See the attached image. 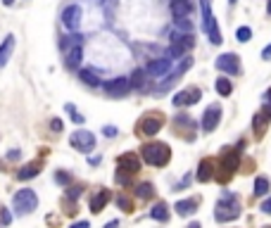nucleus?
Returning a JSON list of instances; mask_svg holds the SVG:
<instances>
[{"instance_id": "f3484780", "label": "nucleus", "mask_w": 271, "mask_h": 228, "mask_svg": "<svg viewBox=\"0 0 271 228\" xmlns=\"http://www.w3.org/2000/svg\"><path fill=\"white\" fill-rule=\"evenodd\" d=\"M145 72H148L150 76H155V78H162V76L172 74V57H160V60H152V62H148Z\"/></svg>"}, {"instance_id": "f8f14e48", "label": "nucleus", "mask_w": 271, "mask_h": 228, "mask_svg": "<svg viewBox=\"0 0 271 228\" xmlns=\"http://www.w3.org/2000/svg\"><path fill=\"white\" fill-rule=\"evenodd\" d=\"M214 67L228 76H238L240 74V57L236 53H224V55H219L217 57Z\"/></svg>"}, {"instance_id": "e433bc0d", "label": "nucleus", "mask_w": 271, "mask_h": 228, "mask_svg": "<svg viewBox=\"0 0 271 228\" xmlns=\"http://www.w3.org/2000/svg\"><path fill=\"white\" fill-rule=\"evenodd\" d=\"M50 129H53L55 133H60V131L65 129V124H62V119H50Z\"/></svg>"}, {"instance_id": "4c0bfd02", "label": "nucleus", "mask_w": 271, "mask_h": 228, "mask_svg": "<svg viewBox=\"0 0 271 228\" xmlns=\"http://www.w3.org/2000/svg\"><path fill=\"white\" fill-rule=\"evenodd\" d=\"M102 133H105L107 138H114V136H117V126H105V129H102Z\"/></svg>"}, {"instance_id": "6ab92c4d", "label": "nucleus", "mask_w": 271, "mask_h": 228, "mask_svg": "<svg viewBox=\"0 0 271 228\" xmlns=\"http://www.w3.org/2000/svg\"><path fill=\"white\" fill-rule=\"evenodd\" d=\"M197 205H200L197 197H185V200H179V202L174 205V209H176L179 217H190V214L197 212Z\"/></svg>"}, {"instance_id": "a19ab883", "label": "nucleus", "mask_w": 271, "mask_h": 228, "mask_svg": "<svg viewBox=\"0 0 271 228\" xmlns=\"http://www.w3.org/2000/svg\"><path fill=\"white\" fill-rule=\"evenodd\" d=\"M7 159H19V150H10L7 152Z\"/></svg>"}, {"instance_id": "2eb2a0df", "label": "nucleus", "mask_w": 271, "mask_h": 228, "mask_svg": "<svg viewBox=\"0 0 271 228\" xmlns=\"http://www.w3.org/2000/svg\"><path fill=\"white\" fill-rule=\"evenodd\" d=\"M219 121H221V107L219 105H209L205 109V114H202V121H200V126L205 133H214V129L219 126Z\"/></svg>"}, {"instance_id": "f704fd0d", "label": "nucleus", "mask_w": 271, "mask_h": 228, "mask_svg": "<svg viewBox=\"0 0 271 228\" xmlns=\"http://www.w3.org/2000/svg\"><path fill=\"white\" fill-rule=\"evenodd\" d=\"M174 19H176V26L181 31H190V19L188 17H174Z\"/></svg>"}, {"instance_id": "4be33fe9", "label": "nucleus", "mask_w": 271, "mask_h": 228, "mask_svg": "<svg viewBox=\"0 0 271 228\" xmlns=\"http://www.w3.org/2000/svg\"><path fill=\"white\" fill-rule=\"evenodd\" d=\"M174 126H176V131H179V136H183V131H188V133H190V141H193V133H195V121L190 119L188 114H176Z\"/></svg>"}, {"instance_id": "c03bdc74", "label": "nucleus", "mask_w": 271, "mask_h": 228, "mask_svg": "<svg viewBox=\"0 0 271 228\" xmlns=\"http://www.w3.org/2000/svg\"><path fill=\"white\" fill-rule=\"evenodd\" d=\"M267 12H269V14H271V0H269V2H267Z\"/></svg>"}, {"instance_id": "dca6fc26", "label": "nucleus", "mask_w": 271, "mask_h": 228, "mask_svg": "<svg viewBox=\"0 0 271 228\" xmlns=\"http://www.w3.org/2000/svg\"><path fill=\"white\" fill-rule=\"evenodd\" d=\"M81 55H84V36H79V33H76L74 41L69 43V53H67V65L72 67V69H79V65H81Z\"/></svg>"}, {"instance_id": "f257e3e1", "label": "nucleus", "mask_w": 271, "mask_h": 228, "mask_svg": "<svg viewBox=\"0 0 271 228\" xmlns=\"http://www.w3.org/2000/svg\"><path fill=\"white\" fill-rule=\"evenodd\" d=\"M141 159L145 164H150V166H167L172 162V148L160 141L145 143L141 148Z\"/></svg>"}, {"instance_id": "a211bd4d", "label": "nucleus", "mask_w": 271, "mask_h": 228, "mask_svg": "<svg viewBox=\"0 0 271 228\" xmlns=\"http://www.w3.org/2000/svg\"><path fill=\"white\" fill-rule=\"evenodd\" d=\"M107 202H109V190L100 188L98 193H93V195H90V200H88V209H90L93 214H100V212L105 209Z\"/></svg>"}, {"instance_id": "bb28decb", "label": "nucleus", "mask_w": 271, "mask_h": 228, "mask_svg": "<svg viewBox=\"0 0 271 228\" xmlns=\"http://www.w3.org/2000/svg\"><path fill=\"white\" fill-rule=\"evenodd\" d=\"M269 178H267V176H257V178H255V195L257 197H262V195H267V193H269Z\"/></svg>"}, {"instance_id": "a18cd8bd", "label": "nucleus", "mask_w": 271, "mask_h": 228, "mask_svg": "<svg viewBox=\"0 0 271 228\" xmlns=\"http://www.w3.org/2000/svg\"><path fill=\"white\" fill-rule=\"evenodd\" d=\"M236 2H238V0H228V5H236Z\"/></svg>"}, {"instance_id": "c9c22d12", "label": "nucleus", "mask_w": 271, "mask_h": 228, "mask_svg": "<svg viewBox=\"0 0 271 228\" xmlns=\"http://www.w3.org/2000/svg\"><path fill=\"white\" fill-rule=\"evenodd\" d=\"M0 221H2V226H7L12 221V214H10V209H5V207H0Z\"/></svg>"}, {"instance_id": "a878e982", "label": "nucleus", "mask_w": 271, "mask_h": 228, "mask_svg": "<svg viewBox=\"0 0 271 228\" xmlns=\"http://www.w3.org/2000/svg\"><path fill=\"white\" fill-rule=\"evenodd\" d=\"M214 88H217V93H219V95H224V98L233 93V83L228 81L226 76H219V78H217V83H214Z\"/></svg>"}, {"instance_id": "c756f323", "label": "nucleus", "mask_w": 271, "mask_h": 228, "mask_svg": "<svg viewBox=\"0 0 271 228\" xmlns=\"http://www.w3.org/2000/svg\"><path fill=\"white\" fill-rule=\"evenodd\" d=\"M145 69H136L133 74H131V86L133 88H143V83H145Z\"/></svg>"}, {"instance_id": "2f4dec72", "label": "nucleus", "mask_w": 271, "mask_h": 228, "mask_svg": "<svg viewBox=\"0 0 271 228\" xmlns=\"http://www.w3.org/2000/svg\"><path fill=\"white\" fill-rule=\"evenodd\" d=\"M236 38H238L240 43H248L250 38H252V29L250 26H240L238 31H236Z\"/></svg>"}, {"instance_id": "5701e85b", "label": "nucleus", "mask_w": 271, "mask_h": 228, "mask_svg": "<svg viewBox=\"0 0 271 228\" xmlns=\"http://www.w3.org/2000/svg\"><path fill=\"white\" fill-rule=\"evenodd\" d=\"M38 174H41V162H29V164H24L14 176H17V181H31Z\"/></svg>"}, {"instance_id": "412c9836", "label": "nucleus", "mask_w": 271, "mask_h": 228, "mask_svg": "<svg viewBox=\"0 0 271 228\" xmlns=\"http://www.w3.org/2000/svg\"><path fill=\"white\" fill-rule=\"evenodd\" d=\"M12 53H14V33H7L2 38V43H0V69L10 62Z\"/></svg>"}, {"instance_id": "ea45409f", "label": "nucleus", "mask_w": 271, "mask_h": 228, "mask_svg": "<svg viewBox=\"0 0 271 228\" xmlns=\"http://www.w3.org/2000/svg\"><path fill=\"white\" fill-rule=\"evenodd\" d=\"M262 60H267V62H269V60H271V43L267 45L264 50H262Z\"/></svg>"}, {"instance_id": "4468645a", "label": "nucleus", "mask_w": 271, "mask_h": 228, "mask_svg": "<svg viewBox=\"0 0 271 228\" xmlns=\"http://www.w3.org/2000/svg\"><path fill=\"white\" fill-rule=\"evenodd\" d=\"M269 121H271V105L269 102H264V107L252 117V131H255V136L257 138H262L264 133H267V126H269Z\"/></svg>"}, {"instance_id": "20e7f679", "label": "nucleus", "mask_w": 271, "mask_h": 228, "mask_svg": "<svg viewBox=\"0 0 271 228\" xmlns=\"http://www.w3.org/2000/svg\"><path fill=\"white\" fill-rule=\"evenodd\" d=\"M200 10H202V29H205V36L209 38L212 45H221V31H219L217 17L212 12V0H200Z\"/></svg>"}, {"instance_id": "58836bf2", "label": "nucleus", "mask_w": 271, "mask_h": 228, "mask_svg": "<svg viewBox=\"0 0 271 228\" xmlns=\"http://www.w3.org/2000/svg\"><path fill=\"white\" fill-rule=\"evenodd\" d=\"M262 212H264V214H271V197L262 202Z\"/></svg>"}, {"instance_id": "cd10ccee", "label": "nucleus", "mask_w": 271, "mask_h": 228, "mask_svg": "<svg viewBox=\"0 0 271 228\" xmlns=\"http://www.w3.org/2000/svg\"><path fill=\"white\" fill-rule=\"evenodd\" d=\"M79 76H81V81H84V83H88V86H100V78L98 76H95V72H90V69H81V72H79Z\"/></svg>"}, {"instance_id": "f03ea898", "label": "nucleus", "mask_w": 271, "mask_h": 228, "mask_svg": "<svg viewBox=\"0 0 271 228\" xmlns=\"http://www.w3.org/2000/svg\"><path fill=\"white\" fill-rule=\"evenodd\" d=\"M240 217V202L233 193L224 190V195L219 197L217 207H214V219L219 224H228V221H236Z\"/></svg>"}, {"instance_id": "aec40b11", "label": "nucleus", "mask_w": 271, "mask_h": 228, "mask_svg": "<svg viewBox=\"0 0 271 228\" xmlns=\"http://www.w3.org/2000/svg\"><path fill=\"white\" fill-rule=\"evenodd\" d=\"M214 171H217V169H214V159H209V157H207V159H202L200 166H197L195 178L200 181V183H207V181H212V178L217 176Z\"/></svg>"}, {"instance_id": "9b49d317", "label": "nucleus", "mask_w": 271, "mask_h": 228, "mask_svg": "<svg viewBox=\"0 0 271 228\" xmlns=\"http://www.w3.org/2000/svg\"><path fill=\"white\" fill-rule=\"evenodd\" d=\"M81 17H84V10H81V5L79 2H72V5H67L65 10H62V26L69 29V31H76L79 26H81Z\"/></svg>"}, {"instance_id": "473e14b6", "label": "nucleus", "mask_w": 271, "mask_h": 228, "mask_svg": "<svg viewBox=\"0 0 271 228\" xmlns=\"http://www.w3.org/2000/svg\"><path fill=\"white\" fill-rule=\"evenodd\" d=\"M65 109H67V112H69V117H72V119H74L76 124H84V121H86V119H84V114H79V112H76V107H74V105H72V102H67V105H65Z\"/></svg>"}, {"instance_id": "9d476101", "label": "nucleus", "mask_w": 271, "mask_h": 228, "mask_svg": "<svg viewBox=\"0 0 271 228\" xmlns=\"http://www.w3.org/2000/svg\"><path fill=\"white\" fill-rule=\"evenodd\" d=\"M69 145L74 148L76 152H90L95 148V136L86 129H79L72 133V138H69Z\"/></svg>"}, {"instance_id": "ddd939ff", "label": "nucleus", "mask_w": 271, "mask_h": 228, "mask_svg": "<svg viewBox=\"0 0 271 228\" xmlns=\"http://www.w3.org/2000/svg\"><path fill=\"white\" fill-rule=\"evenodd\" d=\"M195 45V41H193V36L188 33H174L172 38V48H169V55L172 57H185V50H190Z\"/></svg>"}, {"instance_id": "6e6552de", "label": "nucleus", "mask_w": 271, "mask_h": 228, "mask_svg": "<svg viewBox=\"0 0 271 228\" xmlns=\"http://www.w3.org/2000/svg\"><path fill=\"white\" fill-rule=\"evenodd\" d=\"M131 76H114L105 83V93L109 98H126L131 93Z\"/></svg>"}, {"instance_id": "393cba45", "label": "nucleus", "mask_w": 271, "mask_h": 228, "mask_svg": "<svg viewBox=\"0 0 271 228\" xmlns=\"http://www.w3.org/2000/svg\"><path fill=\"white\" fill-rule=\"evenodd\" d=\"M190 2L188 0H172V14L174 17H188L190 14Z\"/></svg>"}, {"instance_id": "39448f33", "label": "nucleus", "mask_w": 271, "mask_h": 228, "mask_svg": "<svg viewBox=\"0 0 271 228\" xmlns=\"http://www.w3.org/2000/svg\"><path fill=\"white\" fill-rule=\"evenodd\" d=\"M238 164H240V152L224 150V154H221V166H219L217 178L221 181V183H228V181H231V176L238 171Z\"/></svg>"}, {"instance_id": "b1692460", "label": "nucleus", "mask_w": 271, "mask_h": 228, "mask_svg": "<svg viewBox=\"0 0 271 228\" xmlns=\"http://www.w3.org/2000/svg\"><path fill=\"white\" fill-rule=\"evenodd\" d=\"M169 207L164 205V202H157V205L150 209V219H155V221H162V224H167L169 221Z\"/></svg>"}, {"instance_id": "49530a36", "label": "nucleus", "mask_w": 271, "mask_h": 228, "mask_svg": "<svg viewBox=\"0 0 271 228\" xmlns=\"http://www.w3.org/2000/svg\"><path fill=\"white\" fill-rule=\"evenodd\" d=\"M0 224H2V221H0Z\"/></svg>"}, {"instance_id": "72a5a7b5", "label": "nucleus", "mask_w": 271, "mask_h": 228, "mask_svg": "<svg viewBox=\"0 0 271 228\" xmlns=\"http://www.w3.org/2000/svg\"><path fill=\"white\" fill-rule=\"evenodd\" d=\"M55 181H57L60 185L72 183V174H67V171H57V174H55Z\"/></svg>"}, {"instance_id": "7c9ffc66", "label": "nucleus", "mask_w": 271, "mask_h": 228, "mask_svg": "<svg viewBox=\"0 0 271 228\" xmlns=\"http://www.w3.org/2000/svg\"><path fill=\"white\" fill-rule=\"evenodd\" d=\"M117 207H119L121 212H126V214H131V212H133V202H131V200L124 195V193H121V195H117Z\"/></svg>"}, {"instance_id": "79ce46f5", "label": "nucleus", "mask_w": 271, "mask_h": 228, "mask_svg": "<svg viewBox=\"0 0 271 228\" xmlns=\"http://www.w3.org/2000/svg\"><path fill=\"white\" fill-rule=\"evenodd\" d=\"M264 102H269V105H271V88L264 90Z\"/></svg>"}, {"instance_id": "c85d7f7f", "label": "nucleus", "mask_w": 271, "mask_h": 228, "mask_svg": "<svg viewBox=\"0 0 271 228\" xmlns=\"http://www.w3.org/2000/svg\"><path fill=\"white\" fill-rule=\"evenodd\" d=\"M136 195L141 197V200H150V197L155 195V185L152 183H141L138 188H136Z\"/></svg>"}, {"instance_id": "37998d69", "label": "nucleus", "mask_w": 271, "mask_h": 228, "mask_svg": "<svg viewBox=\"0 0 271 228\" xmlns=\"http://www.w3.org/2000/svg\"><path fill=\"white\" fill-rule=\"evenodd\" d=\"M2 5H5V7H12V5H14V0H2Z\"/></svg>"}, {"instance_id": "1a4fd4ad", "label": "nucleus", "mask_w": 271, "mask_h": 228, "mask_svg": "<svg viewBox=\"0 0 271 228\" xmlns=\"http://www.w3.org/2000/svg\"><path fill=\"white\" fill-rule=\"evenodd\" d=\"M200 98H202V90H200V88L197 86H185L174 95L172 102H174V107H190V105L200 102Z\"/></svg>"}, {"instance_id": "423d86ee", "label": "nucleus", "mask_w": 271, "mask_h": 228, "mask_svg": "<svg viewBox=\"0 0 271 228\" xmlns=\"http://www.w3.org/2000/svg\"><path fill=\"white\" fill-rule=\"evenodd\" d=\"M12 207L17 209V214H29V212H33L38 207V195L33 193L31 188H22L12 197Z\"/></svg>"}, {"instance_id": "0eeeda50", "label": "nucleus", "mask_w": 271, "mask_h": 228, "mask_svg": "<svg viewBox=\"0 0 271 228\" xmlns=\"http://www.w3.org/2000/svg\"><path fill=\"white\" fill-rule=\"evenodd\" d=\"M162 126H164V117H162V114H160V112H150V114H145V117L138 121L136 131H138V136L152 138V136H157V133L162 131Z\"/></svg>"}, {"instance_id": "7ed1b4c3", "label": "nucleus", "mask_w": 271, "mask_h": 228, "mask_svg": "<svg viewBox=\"0 0 271 228\" xmlns=\"http://www.w3.org/2000/svg\"><path fill=\"white\" fill-rule=\"evenodd\" d=\"M141 171V159L136 152H124L117 159V183L129 185L131 176H136Z\"/></svg>"}]
</instances>
